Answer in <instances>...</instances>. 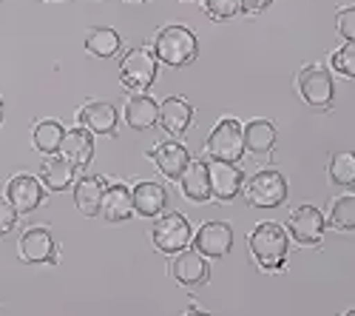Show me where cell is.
<instances>
[{
	"instance_id": "obj_1",
	"label": "cell",
	"mask_w": 355,
	"mask_h": 316,
	"mask_svg": "<svg viewBox=\"0 0 355 316\" xmlns=\"http://www.w3.org/2000/svg\"><path fill=\"white\" fill-rule=\"evenodd\" d=\"M199 43L196 35L185 26H165L154 38V57L157 63H165L171 69H182L196 60Z\"/></svg>"
},
{
	"instance_id": "obj_2",
	"label": "cell",
	"mask_w": 355,
	"mask_h": 316,
	"mask_svg": "<svg viewBox=\"0 0 355 316\" xmlns=\"http://www.w3.org/2000/svg\"><path fill=\"white\" fill-rule=\"evenodd\" d=\"M250 251L264 271L279 274L287 260V231L279 222H259L250 234Z\"/></svg>"
},
{
	"instance_id": "obj_3",
	"label": "cell",
	"mask_w": 355,
	"mask_h": 316,
	"mask_svg": "<svg viewBox=\"0 0 355 316\" xmlns=\"http://www.w3.org/2000/svg\"><path fill=\"white\" fill-rule=\"evenodd\" d=\"M208 157L214 163H236L245 154V137H242V126L239 120L225 117L216 123V128L208 137V146H205Z\"/></svg>"
},
{
	"instance_id": "obj_4",
	"label": "cell",
	"mask_w": 355,
	"mask_h": 316,
	"mask_svg": "<svg viewBox=\"0 0 355 316\" xmlns=\"http://www.w3.org/2000/svg\"><path fill=\"white\" fill-rule=\"evenodd\" d=\"M245 197L253 208H279L287 199V180L273 168L256 171L250 183H245Z\"/></svg>"
},
{
	"instance_id": "obj_5",
	"label": "cell",
	"mask_w": 355,
	"mask_h": 316,
	"mask_svg": "<svg viewBox=\"0 0 355 316\" xmlns=\"http://www.w3.org/2000/svg\"><path fill=\"white\" fill-rule=\"evenodd\" d=\"M120 80L131 92H148L157 80V57L148 49H131L120 63Z\"/></svg>"
},
{
	"instance_id": "obj_6",
	"label": "cell",
	"mask_w": 355,
	"mask_h": 316,
	"mask_svg": "<svg viewBox=\"0 0 355 316\" xmlns=\"http://www.w3.org/2000/svg\"><path fill=\"white\" fill-rule=\"evenodd\" d=\"M151 240L154 248L159 253H180L182 248H188V242L193 240L191 234V222L182 214H165L154 222L151 228Z\"/></svg>"
},
{
	"instance_id": "obj_7",
	"label": "cell",
	"mask_w": 355,
	"mask_h": 316,
	"mask_svg": "<svg viewBox=\"0 0 355 316\" xmlns=\"http://www.w3.org/2000/svg\"><path fill=\"white\" fill-rule=\"evenodd\" d=\"M299 94L304 97L307 106L313 108H330L333 100H336V85H333V77L327 69H321V66H304L299 72Z\"/></svg>"
},
{
	"instance_id": "obj_8",
	"label": "cell",
	"mask_w": 355,
	"mask_h": 316,
	"mask_svg": "<svg viewBox=\"0 0 355 316\" xmlns=\"http://www.w3.org/2000/svg\"><path fill=\"white\" fill-rule=\"evenodd\" d=\"M17 251H20V260L28 265H54L57 263V240L43 225H35V228H28V231H23Z\"/></svg>"
},
{
	"instance_id": "obj_9",
	"label": "cell",
	"mask_w": 355,
	"mask_h": 316,
	"mask_svg": "<svg viewBox=\"0 0 355 316\" xmlns=\"http://www.w3.org/2000/svg\"><path fill=\"white\" fill-rule=\"evenodd\" d=\"M324 214L315 206H302L287 217V231L299 245H318L324 240Z\"/></svg>"
},
{
	"instance_id": "obj_10",
	"label": "cell",
	"mask_w": 355,
	"mask_h": 316,
	"mask_svg": "<svg viewBox=\"0 0 355 316\" xmlns=\"http://www.w3.org/2000/svg\"><path fill=\"white\" fill-rule=\"evenodd\" d=\"M171 276L185 285V288H196V285H205L211 279V265L199 251H188L182 248L180 253H173L171 263Z\"/></svg>"
},
{
	"instance_id": "obj_11",
	"label": "cell",
	"mask_w": 355,
	"mask_h": 316,
	"mask_svg": "<svg viewBox=\"0 0 355 316\" xmlns=\"http://www.w3.org/2000/svg\"><path fill=\"white\" fill-rule=\"evenodd\" d=\"M230 248H233V228L227 222H205L193 237V251H199L205 260H219Z\"/></svg>"
},
{
	"instance_id": "obj_12",
	"label": "cell",
	"mask_w": 355,
	"mask_h": 316,
	"mask_svg": "<svg viewBox=\"0 0 355 316\" xmlns=\"http://www.w3.org/2000/svg\"><path fill=\"white\" fill-rule=\"evenodd\" d=\"M6 199L17 214H32L43 203V183L32 174H15L6 185Z\"/></svg>"
},
{
	"instance_id": "obj_13",
	"label": "cell",
	"mask_w": 355,
	"mask_h": 316,
	"mask_svg": "<svg viewBox=\"0 0 355 316\" xmlns=\"http://www.w3.org/2000/svg\"><path fill=\"white\" fill-rule=\"evenodd\" d=\"M151 160L168 180H180L185 174V168L191 165V151L182 146V142L168 140V142H159V146L151 151Z\"/></svg>"
},
{
	"instance_id": "obj_14",
	"label": "cell",
	"mask_w": 355,
	"mask_h": 316,
	"mask_svg": "<svg viewBox=\"0 0 355 316\" xmlns=\"http://www.w3.org/2000/svg\"><path fill=\"white\" fill-rule=\"evenodd\" d=\"M208 174H211V194L219 199V203L233 199L245 185V174L239 171L236 163H211Z\"/></svg>"
},
{
	"instance_id": "obj_15",
	"label": "cell",
	"mask_w": 355,
	"mask_h": 316,
	"mask_svg": "<svg viewBox=\"0 0 355 316\" xmlns=\"http://www.w3.org/2000/svg\"><path fill=\"white\" fill-rule=\"evenodd\" d=\"M80 123L92 134H114L116 123H120V111H116L111 103L94 100V103H85L80 108Z\"/></svg>"
},
{
	"instance_id": "obj_16",
	"label": "cell",
	"mask_w": 355,
	"mask_h": 316,
	"mask_svg": "<svg viewBox=\"0 0 355 316\" xmlns=\"http://www.w3.org/2000/svg\"><path fill=\"white\" fill-rule=\"evenodd\" d=\"M105 194V180L97 174H85L74 183V206L83 217H97Z\"/></svg>"
},
{
	"instance_id": "obj_17",
	"label": "cell",
	"mask_w": 355,
	"mask_h": 316,
	"mask_svg": "<svg viewBox=\"0 0 355 316\" xmlns=\"http://www.w3.org/2000/svg\"><path fill=\"white\" fill-rule=\"evenodd\" d=\"M60 157L69 160L74 168H83L94 160V137L85 128H71L66 131L63 142H60Z\"/></svg>"
},
{
	"instance_id": "obj_18",
	"label": "cell",
	"mask_w": 355,
	"mask_h": 316,
	"mask_svg": "<svg viewBox=\"0 0 355 316\" xmlns=\"http://www.w3.org/2000/svg\"><path fill=\"white\" fill-rule=\"evenodd\" d=\"M193 123V106L182 97H168L159 106V126L173 134V137H182L188 131V126Z\"/></svg>"
},
{
	"instance_id": "obj_19",
	"label": "cell",
	"mask_w": 355,
	"mask_h": 316,
	"mask_svg": "<svg viewBox=\"0 0 355 316\" xmlns=\"http://www.w3.org/2000/svg\"><path fill=\"white\" fill-rule=\"evenodd\" d=\"M131 203L139 217H159V211L168 206V191L159 183H137L131 191Z\"/></svg>"
},
{
	"instance_id": "obj_20",
	"label": "cell",
	"mask_w": 355,
	"mask_h": 316,
	"mask_svg": "<svg viewBox=\"0 0 355 316\" xmlns=\"http://www.w3.org/2000/svg\"><path fill=\"white\" fill-rule=\"evenodd\" d=\"M180 185H182V194L191 199V203H208V199L214 197L211 194L208 165L199 163V160H191V165L185 168V174L180 177Z\"/></svg>"
},
{
	"instance_id": "obj_21",
	"label": "cell",
	"mask_w": 355,
	"mask_h": 316,
	"mask_svg": "<svg viewBox=\"0 0 355 316\" xmlns=\"http://www.w3.org/2000/svg\"><path fill=\"white\" fill-rule=\"evenodd\" d=\"M125 123L134 128V131H148L159 123V106L148 97V94H134L128 97L125 103Z\"/></svg>"
},
{
	"instance_id": "obj_22",
	"label": "cell",
	"mask_w": 355,
	"mask_h": 316,
	"mask_svg": "<svg viewBox=\"0 0 355 316\" xmlns=\"http://www.w3.org/2000/svg\"><path fill=\"white\" fill-rule=\"evenodd\" d=\"M100 214H103L108 222H125V219L134 214L131 191H128L125 185H120V183H116V185H105Z\"/></svg>"
},
{
	"instance_id": "obj_23",
	"label": "cell",
	"mask_w": 355,
	"mask_h": 316,
	"mask_svg": "<svg viewBox=\"0 0 355 316\" xmlns=\"http://www.w3.org/2000/svg\"><path fill=\"white\" fill-rule=\"evenodd\" d=\"M242 137H245V151H250V154H268L276 146V126L268 123V120H250L242 128Z\"/></svg>"
},
{
	"instance_id": "obj_24",
	"label": "cell",
	"mask_w": 355,
	"mask_h": 316,
	"mask_svg": "<svg viewBox=\"0 0 355 316\" xmlns=\"http://www.w3.org/2000/svg\"><path fill=\"white\" fill-rule=\"evenodd\" d=\"M40 183L49 191H66L74 183V165L69 160H63V157L43 160V165H40Z\"/></svg>"
},
{
	"instance_id": "obj_25",
	"label": "cell",
	"mask_w": 355,
	"mask_h": 316,
	"mask_svg": "<svg viewBox=\"0 0 355 316\" xmlns=\"http://www.w3.org/2000/svg\"><path fill=\"white\" fill-rule=\"evenodd\" d=\"M120 49H123V38L116 35L114 28H108V26L92 28V32L85 35V51L100 57V60H108V57H114Z\"/></svg>"
},
{
	"instance_id": "obj_26",
	"label": "cell",
	"mask_w": 355,
	"mask_h": 316,
	"mask_svg": "<svg viewBox=\"0 0 355 316\" xmlns=\"http://www.w3.org/2000/svg\"><path fill=\"white\" fill-rule=\"evenodd\" d=\"M66 131L63 126L57 123V120H40L32 131V142H35V149L40 154H54V151H60V142H63Z\"/></svg>"
},
{
	"instance_id": "obj_27",
	"label": "cell",
	"mask_w": 355,
	"mask_h": 316,
	"mask_svg": "<svg viewBox=\"0 0 355 316\" xmlns=\"http://www.w3.org/2000/svg\"><path fill=\"white\" fill-rule=\"evenodd\" d=\"M330 225L336 231H355V194L336 199L330 208Z\"/></svg>"
},
{
	"instance_id": "obj_28",
	"label": "cell",
	"mask_w": 355,
	"mask_h": 316,
	"mask_svg": "<svg viewBox=\"0 0 355 316\" xmlns=\"http://www.w3.org/2000/svg\"><path fill=\"white\" fill-rule=\"evenodd\" d=\"M330 180L344 188H355V154L352 151H338L330 160Z\"/></svg>"
},
{
	"instance_id": "obj_29",
	"label": "cell",
	"mask_w": 355,
	"mask_h": 316,
	"mask_svg": "<svg viewBox=\"0 0 355 316\" xmlns=\"http://www.w3.org/2000/svg\"><path fill=\"white\" fill-rule=\"evenodd\" d=\"M333 69L349 80H355V43L349 46H341L336 54H333Z\"/></svg>"
},
{
	"instance_id": "obj_30",
	"label": "cell",
	"mask_w": 355,
	"mask_h": 316,
	"mask_svg": "<svg viewBox=\"0 0 355 316\" xmlns=\"http://www.w3.org/2000/svg\"><path fill=\"white\" fill-rule=\"evenodd\" d=\"M205 12L214 20H227L242 9H239V0H205Z\"/></svg>"
},
{
	"instance_id": "obj_31",
	"label": "cell",
	"mask_w": 355,
	"mask_h": 316,
	"mask_svg": "<svg viewBox=\"0 0 355 316\" xmlns=\"http://www.w3.org/2000/svg\"><path fill=\"white\" fill-rule=\"evenodd\" d=\"M338 35L347 43H355V6H347L338 12Z\"/></svg>"
},
{
	"instance_id": "obj_32",
	"label": "cell",
	"mask_w": 355,
	"mask_h": 316,
	"mask_svg": "<svg viewBox=\"0 0 355 316\" xmlns=\"http://www.w3.org/2000/svg\"><path fill=\"white\" fill-rule=\"evenodd\" d=\"M17 225V211L9 199H0V237H9Z\"/></svg>"
},
{
	"instance_id": "obj_33",
	"label": "cell",
	"mask_w": 355,
	"mask_h": 316,
	"mask_svg": "<svg viewBox=\"0 0 355 316\" xmlns=\"http://www.w3.org/2000/svg\"><path fill=\"white\" fill-rule=\"evenodd\" d=\"M273 3V0H239V9L242 12H248V15H259V12H264Z\"/></svg>"
},
{
	"instance_id": "obj_34",
	"label": "cell",
	"mask_w": 355,
	"mask_h": 316,
	"mask_svg": "<svg viewBox=\"0 0 355 316\" xmlns=\"http://www.w3.org/2000/svg\"><path fill=\"white\" fill-rule=\"evenodd\" d=\"M182 316H214V313H208V310H199V308H193V305H191V308H188Z\"/></svg>"
},
{
	"instance_id": "obj_35",
	"label": "cell",
	"mask_w": 355,
	"mask_h": 316,
	"mask_svg": "<svg viewBox=\"0 0 355 316\" xmlns=\"http://www.w3.org/2000/svg\"><path fill=\"white\" fill-rule=\"evenodd\" d=\"M3 117H6V106H3V100H0V123H3Z\"/></svg>"
},
{
	"instance_id": "obj_36",
	"label": "cell",
	"mask_w": 355,
	"mask_h": 316,
	"mask_svg": "<svg viewBox=\"0 0 355 316\" xmlns=\"http://www.w3.org/2000/svg\"><path fill=\"white\" fill-rule=\"evenodd\" d=\"M344 316H355V308H352V310H347V313H344Z\"/></svg>"
},
{
	"instance_id": "obj_37",
	"label": "cell",
	"mask_w": 355,
	"mask_h": 316,
	"mask_svg": "<svg viewBox=\"0 0 355 316\" xmlns=\"http://www.w3.org/2000/svg\"><path fill=\"white\" fill-rule=\"evenodd\" d=\"M131 3H137V0H131Z\"/></svg>"
}]
</instances>
